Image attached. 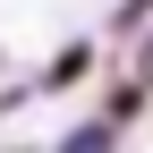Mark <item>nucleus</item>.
Here are the masks:
<instances>
[{"instance_id":"2","label":"nucleus","mask_w":153,"mask_h":153,"mask_svg":"<svg viewBox=\"0 0 153 153\" xmlns=\"http://www.w3.org/2000/svg\"><path fill=\"white\" fill-rule=\"evenodd\" d=\"M119 136H128V128H119V119H102V111H94V119H76V128H68V136L51 145V153H119Z\"/></svg>"},{"instance_id":"1","label":"nucleus","mask_w":153,"mask_h":153,"mask_svg":"<svg viewBox=\"0 0 153 153\" xmlns=\"http://www.w3.org/2000/svg\"><path fill=\"white\" fill-rule=\"evenodd\" d=\"M94 60H102V43H94V34H76L68 51H51V60L34 68V94H76V85L94 76Z\"/></svg>"}]
</instances>
